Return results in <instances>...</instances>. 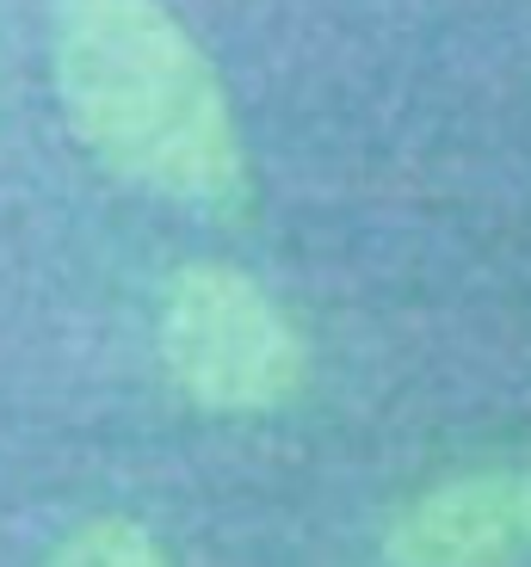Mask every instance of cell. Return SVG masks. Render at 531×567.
<instances>
[{
	"instance_id": "obj_1",
	"label": "cell",
	"mask_w": 531,
	"mask_h": 567,
	"mask_svg": "<svg viewBox=\"0 0 531 567\" xmlns=\"http://www.w3.org/2000/svg\"><path fill=\"white\" fill-rule=\"evenodd\" d=\"M50 74L74 136L118 179L192 210L242 204L229 86L167 0H50Z\"/></svg>"
},
{
	"instance_id": "obj_2",
	"label": "cell",
	"mask_w": 531,
	"mask_h": 567,
	"mask_svg": "<svg viewBox=\"0 0 531 567\" xmlns=\"http://www.w3.org/2000/svg\"><path fill=\"white\" fill-rule=\"evenodd\" d=\"M155 346L204 413H278L309 383V340L285 302L229 259H186L161 284Z\"/></svg>"
},
{
	"instance_id": "obj_4",
	"label": "cell",
	"mask_w": 531,
	"mask_h": 567,
	"mask_svg": "<svg viewBox=\"0 0 531 567\" xmlns=\"http://www.w3.org/2000/svg\"><path fill=\"white\" fill-rule=\"evenodd\" d=\"M43 567H173V555L149 525L112 512V518H86L81 530H69Z\"/></svg>"
},
{
	"instance_id": "obj_3",
	"label": "cell",
	"mask_w": 531,
	"mask_h": 567,
	"mask_svg": "<svg viewBox=\"0 0 531 567\" xmlns=\"http://www.w3.org/2000/svg\"><path fill=\"white\" fill-rule=\"evenodd\" d=\"M531 549V468H470L408 499L384 530L389 567H501Z\"/></svg>"
}]
</instances>
